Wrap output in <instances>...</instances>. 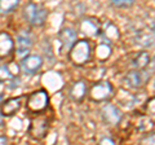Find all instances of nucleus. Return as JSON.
Here are the masks:
<instances>
[{
	"label": "nucleus",
	"mask_w": 155,
	"mask_h": 145,
	"mask_svg": "<svg viewBox=\"0 0 155 145\" xmlns=\"http://www.w3.org/2000/svg\"><path fill=\"white\" fill-rule=\"evenodd\" d=\"M78 39V34L75 30H72L70 27H65L60 31V40L62 44V49H70V48L74 46V43Z\"/></svg>",
	"instance_id": "nucleus-8"
},
{
	"label": "nucleus",
	"mask_w": 155,
	"mask_h": 145,
	"mask_svg": "<svg viewBox=\"0 0 155 145\" xmlns=\"http://www.w3.org/2000/svg\"><path fill=\"white\" fill-rule=\"evenodd\" d=\"M23 13H25L26 20L30 22L32 26L44 25L47 16H48V12L44 7L39 5V4H34V3L28 4V5L25 8V12Z\"/></svg>",
	"instance_id": "nucleus-2"
},
{
	"label": "nucleus",
	"mask_w": 155,
	"mask_h": 145,
	"mask_svg": "<svg viewBox=\"0 0 155 145\" xmlns=\"http://www.w3.org/2000/svg\"><path fill=\"white\" fill-rule=\"evenodd\" d=\"M13 47H14V43L12 36L5 31L0 32V59H4V57H8L11 55L13 51Z\"/></svg>",
	"instance_id": "nucleus-11"
},
{
	"label": "nucleus",
	"mask_w": 155,
	"mask_h": 145,
	"mask_svg": "<svg viewBox=\"0 0 155 145\" xmlns=\"http://www.w3.org/2000/svg\"><path fill=\"white\" fill-rule=\"evenodd\" d=\"M146 113H147V115H150L151 118L155 119V97H153L151 100L147 101V104H146Z\"/></svg>",
	"instance_id": "nucleus-18"
},
{
	"label": "nucleus",
	"mask_w": 155,
	"mask_h": 145,
	"mask_svg": "<svg viewBox=\"0 0 155 145\" xmlns=\"http://www.w3.org/2000/svg\"><path fill=\"white\" fill-rule=\"evenodd\" d=\"M0 124H2V117H0Z\"/></svg>",
	"instance_id": "nucleus-26"
},
{
	"label": "nucleus",
	"mask_w": 155,
	"mask_h": 145,
	"mask_svg": "<svg viewBox=\"0 0 155 145\" xmlns=\"http://www.w3.org/2000/svg\"><path fill=\"white\" fill-rule=\"evenodd\" d=\"M17 48H18V53L22 55V53H27L28 52V48L31 46V38L27 35V34H19L17 36Z\"/></svg>",
	"instance_id": "nucleus-15"
},
{
	"label": "nucleus",
	"mask_w": 155,
	"mask_h": 145,
	"mask_svg": "<svg viewBox=\"0 0 155 145\" xmlns=\"http://www.w3.org/2000/svg\"><path fill=\"white\" fill-rule=\"evenodd\" d=\"M41 65H43L41 57H39L36 55H30L21 61L22 70L25 72H27V74H34V72H36L41 67Z\"/></svg>",
	"instance_id": "nucleus-7"
},
{
	"label": "nucleus",
	"mask_w": 155,
	"mask_h": 145,
	"mask_svg": "<svg viewBox=\"0 0 155 145\" xmlns=\"http://www.w3.org/2000/svg\"><path fill=\"white\" fill-rule=\"evenodd\" d=\"M22 100L23 97H13L7 101H4L2 105V114L5 117H11V115L16 114L22 106Z\"/></svg>",
	"instance_id": "nucleus-9"
},
{
	"label": "nucleus",
	"mask_w": 155,
	"mask_h": 145,
	"mask_svg": "<svg viewBox=\"0 0 155 145\" xmlns=\"http://www.w3.org/2000/svg\"><path fill=\"white\" fill-rule=\"evenodd\" d=\"M48 103H49V97L45 91H35L27 97L26 106L31 113H41L43 110L47 109Z\"/></svg>",
	"instance_id": "nucleus-3"
},
{
	"label": "nucleus",
	"mask_w": 155,
	"mask_h": 145,
	"mask_svg": "<svg viewBox=\"0 0 155 145\" xmlns=\"http://www.w3.org/2000/svg\"><path fill=\"white\" fill-rule=\"evenodd\" d=\"M124 80H125V83H127V86H129L130 88H138V87H141L143 83V75L138 69L132 70L125 75Z\"/></svg>",
	"instance_id": "nucleus-12"
},
{
	"label": "nucleus",
	"mask_w": 155,
	"mask_h": 145,
	"mask_svg": "<svg viewBox=\"0 0 155 145\" xmlns=\"http://www.w3.org/2000/svg\"><path fill=\"white\" fill-rule=\"evenodd\" d=\"M142 143H145V144H155V133L150 135V136H147V137H145L142 140Z\"/></svg>",
	"instance_id": "nucleus-22"
},
{
	"label": "nucleus",
	"mask_w": 155,
	"mask_h": 145,
	"mask_svg": "<svg viewBox=\"0 0 155 145\" xmlns=\"http://www.w3.org/2000/svg\"><path fill=\"white\" fill-rule=\"evenodd\" d=\"M47 130H48V120L45 118H36V119L31 120L28 133H30L34 139L40 140L45 136Z\"/></svg>",
	"instance_id": "nucleus-6"
},
{
	"label": "nucleus",
	"mask_w": 155,
	"mask_h": 145,
	"mask_svg": "<svg viewBox=\"0 0 155 145\" xmlns=\"http://www.w3.org/2000/svg\"><path fill=\"white\" fill-rule=\"evenodd\" d=\"M147 69H149V71L150 72H153V71H155V55L150 59V61H149V65L146 66Z\"/></svg>",
	"instance_id": "nucleus-21"
},
{
	"label": "nucleus",
	"mask_w": 155,
	"mask_h": 145,
	"mask_svg": "<svg viewBox=\"0 0 155 145\" xmlns=\"http://www.w3.org/2000/svg\"><path fill=\"white\" fill-rule=\"evenodd\" d=\"M136 43L142 48H150L155 44V32L151 30H140L136 34Z\"/></svg>",
	"instance_id": "nucleus-10"
},
{
	"label": "nucleus",
	"mask_w": 155,
	"mask_h": 145,
	"mask_svg": "<svg viewBox=\"0 0 155 145\" xmlns=\"http://www.w3.org/2000/svg\"><path fill=\"white\" fill-rule=\"evenodd\" d=\"M7 143V139L5 137H0V145L2 144H5Z\"/></svg>",
	"instance_id": "nucleus-25"
},
{
	"label": "nucleus",
	"mask_w": 155,
	"mask_h": 145,
	"mask_svg": "<svg viewBox=\"0 0 155 145\" xmlns=\"http://www.w3.org/2000/svg\"><path fill=\"white\" fill-rule=\"evenodd\" d=\"M13 78V75L11 74L8 66L7 65H2L0 66V80H4V79H11Z\"/></svg>",
	"instance_id": "nucleus-19"
},
{
	"label": "nucleus",
	"mask_w": 155,
	"mask_h": 145,
	"mask_svg": "<svg viewBox=\"0 0 155 145\" xmlns=\"http://www.w3.org/2000/svg\"><path fill=\"white\" fill-rule=\"evenodd\" d=\"M110 3L116 8H128L133 5L134 0H110Z\"/></svg>",
	"instance_id": "nucleus-17"
},
{
	"label": "nucleus",
	"mask_w": 155,
	"mask_h": 145,
	"mask_svg": "<svg viewBox=\"0 0 155 145\" xmlns=\"http://www.w3.org/2000/svg\"><path fill=\"white\" fill-rule=\"evenodd\" d=\"M154 88H155V80H154Z\"/></svg>",
	"instance_id": "nucleus-27"
},
{
	"label": "nucleus",
	"mask_w": 155,
	"mask_h": 145,
	"mask_svg": "<svg viewBox=\"0 0 155 145\" xmlns=\"http://www.w3.org/2000/svg\"><path fill=\"white\" fill-rule=\"evenodd\" d=\"M70 61L75 65H84L89 61L91 57V46L88 40H76L69 52Z\"/></svg>",
	"instance_id": "nucleus-1"
},
{
	"label": "nucleus",
	"mask_w": 155,
	"mask_h": 145,
	"mask_svg": "<svg viewBox=\"0 0 155 145\" xmlns=\"http://www.w3.org/2000/svg\"><path fill=\"white\" fill-rule=\"evenodd\" d=\"M101 143H109V144H114V140H111V139H104L102 140V141H101Z\"/></svg>",
	"instance_id": "nucleus-23"
},
{
	"label": "nucleus",
	"mask_w": 155,
	"mask_h": 145,
	"mask_svg": "<svg viewBox=\"0 0 155 145\" xmlns=\"http://www.w3.org/2000/svg\"><path fill=\"white\" fill-rule=\"evenodd\" d=\"M85 92H87L85 84L83 83V82H76V83L71 87V89H70V96H71V97L74 99L75 101H81V100L84 99Z\"/></svg>",
	"instance_id": "nucleus-14"
},
{
	"label": "nucleus",
	"mask_w": 155,
	"mask_h": 145,
	"mask_svg": "<svg viewBox=\"0 0 155 145\" xmlns=\"http://www.w3.org/2000/svg\"><path fill=\"white\" fill-rule=\"evenodd\" d=\"M8 66V69H9V71H11V74L13 75V76H16V75H18V71H19V69H18V66L16 65V64H8L7 65Z\"/></svg>",
	"instance_id": "nucleus-20"
},
{
	"label": "nucleus",
	"mask_w": 155,
	"mask_h": 145,
	"mask_svg": "<svg viewBox=\"0 0 155 145\" xmlns=\"http://www.w3.org/2000/svg\"><path fill=\"white\" fill-rule=\"evenodd\" d=\"M149 61H150V56L147 52H138L137 55L134 56V59L132 60V66H134L136 69L138 70H142V69H146V66L149 65Z\"/></svg>",
	"instance_id": "nucleus-13"
},
{
	"label": "nucleus",
	"mask_w": 155,
	"mask_h": 145,
	"mask_svg": "<svg viewBox=\"0 0 155 145\" xmlns=\"http://www.w3.org/2000/svg\"><path fill=\"white\" fill-rule=\"evenodd\" d=\"M101 114H102V118L107 124H118L123 117L122 112L113 104H106L101 110Z\"/></svg>",
	"instance_id": "nucleus-5"
},
{
	"label": "nucleus",
	"mask_w": 155,
	"mask_h": 145,
	"mask_svg": "<svg viewBox=\"0 0 155 145\" xmlns=\"http://www.w3.org/2000/svg\"><path fill=\"white\" fill-rule=\"evenodd\" d=\"M113 84L110 82H106L102 80L100 83L94 84L93 87L91 88V92H89V97L96 101V103H100V101H106L111 97L113 95Z\"/></svg>",
	"instance_id": "nucleus-4"
},
{
	"label": "nucleus",
	"mask_w": 155,
	"mask_h": 145,
	"mask_svg": "<svg viewBox=\"0 0 155 145\" xmlns=\"http://www.w3.org/2000/svg\"><path fill=\"white\" fill-rule=\"evenodd\" d=\"M19 0H0V13H8L18 5Z\"/></svg>",
	"instance_id": "nucleus-16"
},
{
	"label": "nucleus",
	"mask_w": 155,
	"mask_h": 145,
	"mask_svg": "<svg viewBox=\"0 0 155 145\" xmlns=\"http://www.w3.org/2000/svg\"><path fill=\"white\" fill-rule=\"evenodd\" d=\"M150 30H151L153 32H155V20L151 22V25H150Z\"/></svg>",
	"instance_id": "nucleus-24"
}]
</instances>
